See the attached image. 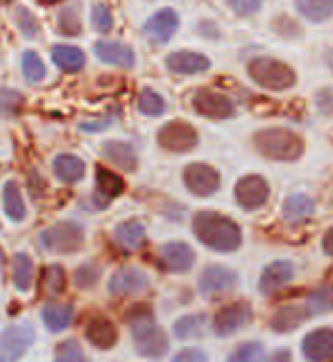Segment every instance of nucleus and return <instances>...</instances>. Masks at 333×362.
I'll return each instance as SVG.
<instances>
[{
  "label": "nucleus",
  "mask_w": 333,
  "mask_h": 362,
  "mask_svg": "<svg viewBox=\"0 0 333 362\" xmlns=\"http://www.w3.org/2000/svg\"><path fill=\"white\" fill-rule=\"evenodd\" d=\"M52 170L64 184H77V181L84 177L86 165H84L82 158L75 156V154H60L52 161Z\"/></svg>",
  "instance_id": "23"
},
{
  "label": "nucleus",
  "mask_w": 333,
  "mask_h": 362,
  "mask_svg": "<svg viewBox=\"0 0 333 362\" xmlns=\"http://www.w3.org/2000/svg\"><path fill=\"white\" fill-rule=\"evenodd\" d=\"M41 5H55V3H60V0H39Z\"/></svg>",
  "instance_id": "50"
},
{
  "label": "nucleus",
  "mask_w": 333,
  "mask_h": 362,
  "mask_svg": "<svg viewBox=\"0 0 333 362\" xmlns=\"http://www.w3.org/2000/svg\"><path fill=\"white\" fill-rule=\"evenodd\" d=\"M295 279V265L288 263V260H274L266 269H263L261 281H259V290L261 294H274L277 290H281L283 286Z\"/></svg>",
  "instance_id": "18"
},
{
  "label": "nucleus",
  "mask_w": 333,
  "mask_h": 362,
  "mask_svg": "<svg viewBox=\"0 0 333 362\" xmlns=\"http://www.w3.org/2000/svg\"><path fill=\"white\" fill-rule=\"evenodd\" d=\"M184 186L195 197H211L220 188V175L218 170L206 163H191L184 168Z\"/></svg>",
  "instance_id": "9"
},
{
  "label": "nucleus",
  "mask_w": 333,
  "mask_h": 362,
  "mask_svg": "<svg viewBox=\"0 0 333 362\" xmlns=\"http://www.w3.org/2000/svg\"><path fill=\"white\" fill-rule=\"evenodd\" d=\"M23 75H26L28 82L37 84L45 77V66L41 62V57L37 52H26L23 54Z\"/></svg>",
  "instance_id": "40"
},
{
  "label": "nucleus",
  "mask_w": 333,
  "mask_h": 362,
  "mask_svg": "<svg viewBox=\"0 0 333 362\" xmlns=\"http://www.w3.org/2000/svg\"><path fill=\"white\" fill-rule=\"evenodd\" d=\"M266 360V351L259 342H245L240 344L232 356L227 358V362H263Z\"/></svg>",
  "instance_id": "38"
},
{
  "label": "nucleus",
  "mask_w": 333,
  "mask_h": 362,
  "mask_svg": "<svg viewBox=\"0 0 333 362\" xmlns=\"http://www.w3.org/2000/svg\"><path fill=\"white\" fill-rule=\"evenodd\" d=\"M252 322V308L249 303L245 301H234L220 308L215 315H213V322H211V328L215 335L220 337H229L238 331H243V328Z\"/></svg>",
  "instance_id": "8"
},
{
  "label": "nucleus",
  "mask_w": 333,
  "mask_h": 362,
  "mask_svg": "<svg viewBox=\"0 0 333 362\" xmlns=\"http://www.w3.org/2000/svg\"><path fill=\"white\" fill-rule=\"evenodd\" d=\"M331 303H333V286H322L320 290H315L311 297H308L306 308H308V313H311V315L327 313L331 308Z\"/></svg>",
  "instance_id": "41"
},
{
  "label": "nucleus",
  "mask_w": 333,
  "mask_h": 362,
  "mask_svg": "<svg viewBox=\"0 0 333 362\" xmlns=\"http://www.w3.org/2000/svg\"><path fill=\"white\" fill-rule=\"evenodd\" d=\"M315 105H317V111L322 113V116H333V88L317 90Z\"/></svg>",
  "instance_id": "44"
},
{
  "label": "nucleus",
  "mask_w": 333,
  "mask_h": 362,
  "mask_svg": "<svg viewBox=\"0 0 333 362\" xmlns=\"http://www.w3.org/2000/svg\"><path fill=\"white\" fill-rule=\"evenodd\" d=\"M23 109V95L14 88L0 86V116H16Z\"/></svg>",
  "instance_id": "42"
},
{
  "label": "nucleus",
  "mask_w": 333,
  "mask_h": 362,
  "mask_svg": "<svg viewBox=\"0 0 333 362\" xmlns=\"http://www.w3.org/2000/svg\"><path fill=\"white\" fill-rule=\"evenodd\" d=\"M91 21H94V28L102 34L111 32L113 28V16H111V9L107 5H94V9H91Z\"/></svg>",
  "instance_id": "43"
},
{
  "label": "nucleus",
  "mask_w": 333,
  "mask_h": 362,
  "mask_svg": "<svg viewBox=\"0 0 333 362\" xmlns=\"http://www.w3.org/2000/svg\"><path fill=\"white\" fill-rule=\"evenodd\" d=\"M94 52L100 62L120 66V68H132L136 62V54L130 45L118 43V41H98L94 45Z\"/></svg>",
  "instance_id": "21"
},
{
  "label": "nucleus",
  "mask_w": 333,
  "mask_h": 362,
  "mask_svg": "<svg viewBox=\"0 0 333 362\" xmlns=\"http://www.w3.org/2000/svg\"><path fill=\"white\" fill-rule=\"evenodd\" d=\"M128 322L132 326L134 346L143 358L159 360L168 354V346H170L168 335L162 326L154 324V315L150 305H145V303L134 305L128 313Z\"/></svg>",
  "instance_id": "2"
},
{
  "label": "nucleus",
  "mask_w": 333,
  "mask_h": 362,
  "mask_svg": "<svg viewBox=\"0 0 333 362\" xmlns=\"http://www.w3.org/2000/svg\"><path fill=\"white\" fill-rule=\"evenodd\" d=\"M84 333H86L89 342L94 344L96 349H100V351L113 349V346H116V342H118V328L105 315L91 317L86 328H84Z\"/></svg>",
  "instance_id": "16"
},
{
  "label": "nucleus",
  "mask_w": 333,
  "mask_h": 362,
  "mask_svg": "<svg viewBox=\"0 0 333 362\" xmlns=\"http://www.w3.org/2000/svg\"><path fill=\"white\" fill-rule=\"evenodd\" d=\"M238 16H252L261 9V0H229Z\"/></svg>",
  "instance_id": "45"
},
{
  "label": "nucleus",
  "mask_w": 333,
  "mask_h": 362,
  "mask_svg": "<svg viewBox=\"0 0 333 362\" xmlns=\"http://www.w3.org/2000/svg\"><path fill=\"white\" fill-rule=\"evenodd\" d=\"M107 288L113 297H128V294H139L150 288V279L139 267H123L113 272Z\"/></svg>",
  "instance_id": "12"
},
{
  "label": "nucleus",
  "mask_w": 333,
  "mask_h": 362,
  "mask_svg": "<svg viewBox=\"0 0 333 362\" xmlns=\"http://www.w3.org/2000/svg\"><path fill=\"white\" fill-rule=\"evenodd\" d=\"M313 211H315V202L308 195H290L281 206L286 222H302L306 218H311Z\"/></svg>",
  "instance_id": "27"
},
{
  "label": "nucleus",
  "mask_w": 333,
  "mask_h": 362,
  "mask_svg": "<svg viewBox=\"0 0 333 362\" xmlns=\"http://www.w3.org/2000/svg\"><path fill=\"white\" fill-rule=\"evenodd\" d=\"M204 328H206L204 315H186L175 322L172 331H175V337H179V339H191V337H202Z\"/></svg>",
  "instance_id": "32"
},
{
  "label": "nucleus",
  "mask_w": 333,
  "mask_h": 362,
  "mask_svg": "<svg viewBox=\"0 0 333 362\" xmlns=\"http://www.w3.org/2000/svg\"><path fill=\"white\" fill-rule=\"evenodd\" d=\"M125 190V181L120 175L111 173L105 165H96V192L102 197V206L107 202L116 199L118 195H123Z\"/></svg>",
  "instance_id": "22"
},
{
  "label": "nucleus",
  "mask_w": 333,
  "mask_h": 362,
  "mask_svg": "<svg viewBox=\"0 0 333 362\" xmlns=\"http://www.w3.org/2000/svg\"><path fill=\"white\" fill-rule=\"evenodd\" d=\"M55 362H86V356L77 339H64L55 349Z\"/></svg>",
  "instance_id": "37"
},
{
  "label": "nucleus",
  "mask_w": 333,
  "mask_h": 362,
  "mask_svg": "<svg viewBox=\"0 0 333 362\" xmlns=\"http://www.w3.org/2000/svg\"><path fill=\"white\" fill-rule=\"evenodd\" d=\"M193 233L204 247L220 254L236 252L243 243L240 226L232 218L213 211H200L193 215Z\"/></svg>",
  "instance_id": "1"
},
{
  "label": "nucleus",
  "mask_w": 333,
  "mask_h": 362,
  "mask_svg": "<svg viewBox=\"0 0 333 362\" xmlns=\"http://www.w3.org/2000/svg\"><path fill=\"white\" fill-rule=\"evenodd\" d=\"M234 192H236V202L245 211H259L266 206V202L270 197V186L259 175H247L243 179H238Z\"/></svg>",
  "instance_id": "11"
},
{
  "label": "nucleus",
  "mask_w": 333,
  "mask_h": 362,
  "mask_svg": "<svg viewBox=\"0 0 333 362\" xmlns=\"http://www.w3.org/2000/svg\"><path fill=\"white\" fill-rule=\"evenodd\" d=\"M322 249H324L327 256H333V226H331V229L322 238Z\"/></svg>",
  "instance_id": "49"
},
{
  "label": "nucleus",
  "mask_w": 333,
  "mask_h": 362,
  "mask_svg": "<svg viewBox=\"0 0 333 362\" xmlns=\"http://www.w3.org/2000/svg\"><path fill=\"white\" fill-rule=\"evenodd\" d=\"M75 286L79 290H91L100 281V265L98 263H82L75 269Z\"/></svg>",
  "instance_id": "39"
},
{
  "label": "nucleus",
  "mask_w": 333,
  "mask_h": 362,
  "mask_svg": "<svg viewBox=\"0 0 333 362\" xmlns=\"http://www.w3.org/2000/svg\"><path fill=\"white\" fill-rule=\"evenodd\" d=\"M116 243L128 249V252H134V249H141L145 243V226L139 220H125L116 226Z\"/></svg>",
  "instance_id": "25"
},
{
  "label": "nucleus",
  "mask_w": 333,
  "mask_h": 362,
  "mask_svg": "<svg viewBox=\"0 0 333 362\" xmlns=\"http://www.w3.org/2000/svg\"><path fill=\"white\" fill-rule=\"evenodd\" d=\"M266 362H293V356L288 349H279V351H274Z\"/></svg>",
  "instance_id": "48"
},
{
  "label": "nucleus",
  "mask_w": 333,
  "mask_h": 362,
  "mask_svg": "<svg viewBox=\"0 0 333 362\" xmlns=\"http://www.w3.org/2000/svg\"><path fill=\"white\" fill-rule=\"evenodd\" d=\"M34 342V328L30 322L14 324L0 335V362H18Z\"/></svg>",
  "instance_id": "6"
},
{
  "label": "nucleus",
  "mask_w": 333,
  "mask_h": 362,
  "mask_svg": "<svg viewBox=\"0 0 333 362\" xmlns=\"http://www.w3.org/2000/svg\"><path fill=\"white\" fill-rule=\"evenodd\" d=\"M157 141L166 152L184 154V152H191L193 147L198 145V132H195V127L188 122L172 120V122H166L164 127L159 129Z\"/></svg>",
  "instance_id": "7"
},
{
  "label": "nucleus",
  "mask_w": 333,
  "mask_h": 362,
  "mask_svg": "<svg viewBox=\"0 0 333 362\" xmlns=\"http://www.w3.org/2000/svg\"><path fill=\"white\" fill-rule=\"evenodd\" d=\"M14 18H16V25H18L21 34H23L26 39H37V37H39L41 23L37 21V16H34L30 9L18 7V9L14 11Z\"/></svg>",
  "instance_id": "36"
},
{
  "label": "nucleus",
  "mask_w": 333,
  "mask_h": 362,
  "mask_svg": "<svg viewBox=\"0 0 333 362\" xmlns=\"http://www.w3.org/2000/svg\"><path fill=\"white\" fill-rule=\"evenodd\" d=\"M256 150L272 161H297L304 154V141L290 129L270 127L254 136Z\"/></svg>",
  "instance_id": "3"
},
{
  "label": "nucleus",
  "mask_w": 333,
  "mask_h": 362,
  "mask_svg": "<svg viewBox=\"0 0 333 362\" xmlns=\"http://www.w3.org/2000/svg\"><path fill=\"white\" fill-rule=\"evenodd\" d=\"M102 154H105L113 165H118L120 170H136L139 165V158L130 143H120V141H107L102 145Z\"/></svg>",
  "instance_id": "24"
},
{
  "label": "nucleus",
  "mask_w": 333,
  "mask_h": 362,
  "mask_svg": "<svg viewBox=\"0 0 333 362\" xmlns=\"http://www.w3.org/2000/svg\"><path fill=\"white\" fill-rule=\"evenodd\" d=\"M238 283V276L229 267L209 265L200 276V292L204 297H218V294L229 292Z\"/></svg>",
  "instance_id": "14"
},
{
  "label": "nucleus",
  "mask_w": 333,
  "mask_h": 362,
  "mask_svg": "<svg viewBox=\"0 0 333 362\" xmlns=\"http://www.w3.org/2000/svg\"><path fill=\"white\" fill-rule=\"evenodd\" d=\"M297 11L311 23H322L333 14V0H295Z\"/></svg>",
  "instance_id": "31"
},
{
  "label": "nucleus",
  "mask_w": 333,
  "mask_h": 362,
  "mask_svg": "<svg viewBox=\"0 0 333 362\" xmlns=\"http://www.w3.org/2000/svg\"><path fill=\"white\" fill-rule=\"evenodd\" d=\"M302 354L308 362H327L333 358V328H317L302 339Z\"/></svg>",
  "instance_id": "15"
},
{
  "label": "nucleus",
  "mask_w": 333,
  "mask_h": 362,
  "mask_svg": "<svg viewBox=\"0 0 333 362\" xmlns=\"http://www.w3.org/2000/svg\"><path fill=\"white\" fill-rule=\"evenodd\" d=\"M41 283H43L45 294H50V297H57V294H62L66 290V272H64V267L62 265L45 267Z\"/></svg>",
  "instance_id": "34"
},
{
  "label": "nucleus",
  "mask_w": 333,
  "mask_h": 362,
  "mask_svg": "<svg viewBox=\"0 0 333 362\" xmlns=\"http://www.w3.org/2000/svg\"><path fill=\"white\" fill-rule=\"evenodd\" d=\"M247 73L259 86L268 90H288L297 82L293 68L279 59H272V57H256V59H252L247 64Z\"/></svg>",
  "instance_id": "4"
},
{
  "label": "nucleus",
  "mask_w": 333,
  "mask_h": 362,
  "mask_svg": "<svg viewBox=\"0 0 333 362\" xmlns=\"http://www.w3.org/2000/svg\"><path fill=\"white\" fill-rule=\"evenodd\" d=\"M172 362H209V358L200 349H184L172 358Z\"/></svg>",
  "instance_id": "46"
},
{
  "label": "nucleus",
  "mask_w": 333,
  "mask_h": 362,
  "mask_svg": "<svg viewBox=\"0 0 333 362\" xmlns=\"http://www.w3.org/2000/svg\"><path fill=\"white\" fill-rule=\"evenodd\" d=\"M162 265L168 272H175V274H181V272H188L195 265V252L193 247L186 243H166L162 247Z\"/></svg>",
  "instance_id": "17"
},
{
  "label": "nucleus",
  "mask_w": 333,
  "mask_h": 362,
  "mask_svg": "<svg viewBox=\"0 0 333 362\" xmlns=\"http://www.w3.org/2000/svg\"><path fill=\"white\" fill-rule=\"evenodd\" d=\"M179 28V16L175 9H159L143 25V34L152 43H166L172 39V34Z\"/></svg>",
  "instance_id": "13"
},
{
  "label": "nucleus",
  "mask_w": 333,
  "mask_h": 362,
  "mask_svg": "<svg viewBox=\"0 0 333 362\" xmlns=\"http://www.w3.org/2000/svg\"><path fill=\"white\" fill-rule=\"evenodd\" d=\"M39 243L52 254H75L84 245V229L75 222H57L41 231Z\"/></svg>",
  "instance_id": "5"
},
{
  "label": "nucleus",
  "mask_w": 333,
  "mask_h": 362,
  "mask_svg": "<svg viewBox=\"0 0 333 362\" xmlns=\"http://www.w3.org/2000/svg\"><path fill=\"white\" fill-rule=\"evenodd\" d=\"M57 28H60V32L66 34V37H77V34L82 32V21H79V14L73 5L64 7L60 11V16H57Z\"/></svg>",
  "instance_id": "35"
},
{
  "label": "nucleus",
  "mask_w": 333,
  "mask_h": 362,
  "mask_svg": "<svg viewBox=\"0 0 333 362\" xmlns=\"http://www.w3.org/2000/svg\"><path fill=\"white\" fill-rule=\"evenodd\" d=\"M311 313H308L306 305L300 303H290V305H281V308L272 315L270 320V328L274 333H293L295 328H300Z\"/></svg>",
  "instance_id": "19"
},
{
  "label": "nucleus",
  "mask_w": 333,
  "mask_h": 362,
  "mask_svg": "<svg viewBox=\"0 0 333 362\" xmlns=\"http://www.w3.org/2000/svg\"><path fill=\"white\" fill-rule=\"evenodd\" d=\"M52 62L66 73H77V71H82L86 57H84L82 50L75 48V45H55V48H52Z\"/></svg>",
  "instance_id": "28"
},
{
  "label": "nucleus",
  "mask_w": 333,
  "mask_h": 362,
  "mask_svg": "<svg viewBox=\"0 0 333 362\" xmlns=\"http://www.w3.org/2000/svg\"><path fill=\"white\" fill-rule=\"evenodd\" d=\"M193 109L198 111L200 116L211 118V120H227L236 113L234 102L211 88H200L198 93L193 95Z\"/></svg>",
  "instance_id": "10"
},
{
  "label": "nucleus",
  "mask_w": 333,
  "mask_h": 362,
  "mask_svg": "<svg viewBox=\"0 0 333 362\" xmlns=\"http://www.w3.org/2000/svg\"><path fill=\"white\" fill-rule=\"evenodd\" d=\"M3 263H5V254H3V247H0V269H3Z\"/></svg>",
  "instance_id": "51"
},
{
  "label": "nucleus",
  "mask_w": 333,
  "mask_h": 362,
  "mask_svg": "<svg viewBox=\"0 0 333 362\" xmlns=\"http://www.w3.org/2000/svg\"><path fill=\"white\" fill-rule=\"evenodd\" d=\"M41 320L50 333H60L64 328H68L73 320V305L71 303H50L45 305L41 313Z\"/></svg>",
  "instance_id": "26"
},
{
  "label": "nucleus",
  "mask_w": 333,
  "mask_h": 362,
  "mask_svg": "<svg viewBox=\"0 0 333 362\" xmlns=\"http://www.w3.org/2000/svg\"><path fill=\"white\" fill-rule=\"evenodd\" d=\"M166 66L168 71L177 73V75H198L209 71V57H204L200 52H172L166 57Z\"/></svg>",
  "instance_id": "20"
},
{
  "label": "nucleus",
  "mask_w": 333,
  "mask_h": 362,
  "mask_svg": "<svg viewBox=\"0 0 333 362\" xmlns=\"http://www.w3.org/2000/svg\"><path fill=\"white\" fill-rule=\"evenodd\" d=\"M3 204H5V213L11 222H21L26 220V202H23L21 188L16 181H7L3 188Z\"/></svg>",
  "instance_id": "30"
},
{
  "label": "nucleus",
  "mask_w": 333,
  "mask_h": 362,
  "mask_svg": "<svg viewBox=\"0 0 333 362\" xmlns=\"http://www.w3.org/2000/svg\"><path fill=\"white\" fill-rule=\"evenodd\" d=\"M136 105H139V111L143 116H152V118L162 116L166 111V100L152 88H143L139 93V102H136Z\"/></svg>",
  "instance_id": "33"
},
{
  "label": "nucleus",
  "mask_w": 333,
  "mask_h": 362,
  "mask_svg": "<svg viewBox=\"0 0 333 362\" xmlns=\"http://www.w3.org/2000/svg\"><path fill=\"white\" fill-rule=\"evenodd\" d=\"M113 120L111 118H96V120H82L79 122V129L82 132H102L107 129Z\"/></svg>",
  "instance_id": "47"
},
{
  "label": "nucleus",
  "mask_w": 333,
  "mask_h": 362,
  "mask_svg": "<svg viewBox=\"0 0 333 362\" xmlns=\"http://www.w3.org/2000/svg\"><path fill=\"white\" fill-rule=\"evenodd\" d=\"M11 279H14V286L21 292H28L32 288V281H34V263L28 254H14L11 258Z\"/></svg>",
  "instance_id": "29"
}]
</instances>
